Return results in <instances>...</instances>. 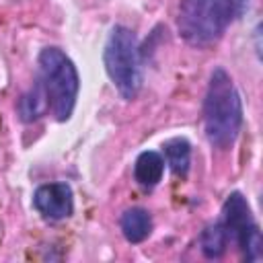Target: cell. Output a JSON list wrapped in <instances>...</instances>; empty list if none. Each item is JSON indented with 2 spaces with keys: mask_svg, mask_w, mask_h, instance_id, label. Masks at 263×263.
Segmentation results:
<instances>
[{
  "mask_svg": "<svg viewBox=\"0 0 263 263\" xmlns=\"http://www.w3.org/2000/svg\"><path fill=\"white\" fill-rule=\"evenodd\" d=\"M203 132L212 148L228 150L234 146L242 129V99L232 76L216 66L208 78L203 95Z\"/></svg>",
  "mask_w": 263,
  "mask_h": 263,
  "instance_id": "1",
  "label": "cell"
},
{
  "mask_svg": "<svg viewBox=\"0 0 263 263\" xmlns=\"http://www.w3.org/2000/svg\"><path fill=\"white\" fill-rule=\"evenodd\" d=\"M35 82L47 101V113L55 121H68L80 90V76L74 62L60 47H43L37 55Z\"/></svg>",
  "mask_w": 263,
  "mask_h": 263,
  "instance_id": "2",
  "label": "cell"
},
{
  "mask_svg": "<svg viewBox=\"0 0 263 263\" xmlns=\"http://www.w3.org/2000/svg\"><path fill=\"white\" fill-rule=\"evenodd\" d=\"M247 0H183L177 16L179 35L193 47L216 43Z\"/></svg>",
  "mask_w": 263,
  "mask_h": 263,
  "instance_id": "3",
  "label": "cell"
},
{
  "mask_svg": "<svg viewBox=\"0 0 263 263\" xmlns=\"http://www.w3.org/2000/svg\"><path fill=\"white\" fill-rule=\"evenodd\" d=\"M103 64L109 80L117 88L123 101H134L142 90V51L136 33L125 25H115L109 31Z\"/></svg>",
  "mask_w": 263,
  "mask_h": 263,
  "instance_id": "4",
  "label": "cell"
},
{
  "mask_svg": "<svg viewBox=\"0 0 263 263\" xmlns=\"http://www.w3.org/2000/svg\"><path fill=\"white\" fill-rule=\"evenodd\" d=\"M218 222L226 230L228 242H234L238 247L245 261L255 263L261 259V255H263L261 230L253 218L247 197L240 191H232L226 195Z\"/></svg>",
  "mask_w": 263,
  "mask_h": 263,
  "instance_id": "5",
  "label": "cell"
},
{
  "mask_svg": "<svg viewBox=\"0 0 263 263\" xmlns=\"http://www.w3.org/2000/svg\"><path fill=\"white\" fill-rule=\"evenodd\" d=\"M33 208L49 222L66 220L74 214V191L66 181L43 183L33 193Z\"/></svg>",
  "mask_w": 263,
  "mask_h": 263,
  "instance_id": "6",
  "label": "cell"
},
{
  "mask_svg": "<svg viewBox=\"0 0 263 263\" xmlns=\"http://www.w3.org/2000/svg\"><path fill=\"white\" fill-rule=\"evenodd\" d=\"M119 228L129 245H140L152 234V216L140 205L127 208L119 218Z\"/></svg>",
  "mask_w": 263,
  "mask_h": 263,
  "instance_id": "7",
  "label": "cell"
},
{
  "mask_svg": "<svg viewBox=\"0 0 263 263\" xmlns=\"http://www.w3.org/2000/svg\"><path fill=\"white\" fill-rule=\"evenodd\" d=\"M164 158L160 152L156 150H144L138 154L136 162H134V179L140 187L144 189H152L162 181L164 175Z\"/></svg>",
  "mask_w": 263,
  "mask_h": 263,
  "instance_id": "8",
  "label": "cell"
},
{
  "mask_svg": "<svg viewBox=\"0 0 263 263\" xmlns=\"http://www.w3.org/2000/svg\"><path fill=\"white\" fill-rule=\"evenodd\" d=\"M162 158L168 164L173 175L187 177L189 166H191V142L183 136L166 140L162 144Z\"/></svg>",
  "mask_w": 263,
  "mask_h": 263,
  "instance_id": "9",
  "label": "cell"
},
{
  "mask_svg": "<svg viewBox=\"0 0 263 263\" xmlns=\"http://www.w3.org/2000/svg\"><path fill=\"white\" fill-rule=\"evenodd\" d=\"M16 111L25 123H33L39 117L47 115V101H45L41 88L37 86V82H33V86L21 95V99L16 103Z\"/></svg>",
  "mask_w": 263,
  "mask_h": 263,
  "instance_id": "10",
  "label": "cell"
},
{
  "mask_svg": "<svg viewBox=\"0 0 263 263\" xmlns=\"http://www.w3.org/2000/svg\"><path fill=\"white\" fill-rule=\"evenodd\" d=\"M199 249L205 259H220L228 249V236L222 224L216 220L214 224H208L199 234Z\"/></svg>",
  "mask_w": 263,
  "mask_h": 263,
  "instance_id": "11",
  "label": "cell"
}]
</instances>
